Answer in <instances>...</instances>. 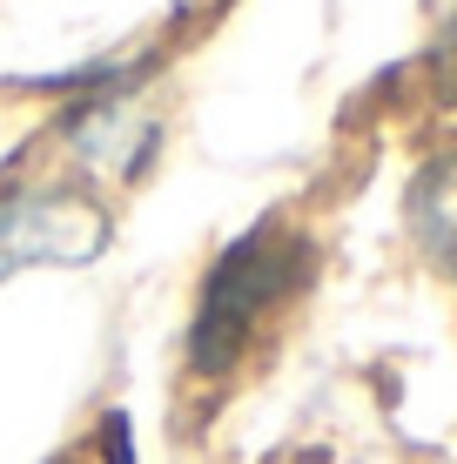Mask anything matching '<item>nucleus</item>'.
Returning a JSON list of instances; mask_svg holds the SVG:
<instances>
[{"label": "nucleus", "instance_id": "obj_1", "mask_svg": "<svg viewBox=\"0 0 457 464\" xmlns=\"http://www.w3.org/2000/svg\"><path fill=\"white\" fill-rule=\"evenodd\" d=\"M296 263H303V249H296L276 222L256 229L249 243H235L223 263H215L209 290H202V316H195V363L202 371H223L235 350L249 343V330L262 324V310L290 290Z\"/></svg>", "mask_w": 457, "mask_h": 464}, {"label": "nucleus", "instance_id": "obj_2", "mask_svg": "<svg viewBox=\"0 0 457 464\" xmlns=\"http://www.w3.org/2000/svg\"><path fill=\"white\" fill-rule=\"evenodd\" d=\"M108 243V209L81 188H21L0 196V283L41 263H88Z\"/></svg>", "mask_w": 457, "mask_h": 464}, {"label": "nucleus", "instance_id": "obj_3", "mask_svg": "<svg viewBox=\"0 0 457 464\" xmlns=\"http://www.w3.org/2000/svg\"><path fill=\"white\" fill-rule=\"evenodd\" d=\"M437 68H444V82L457 94V21H451V34H444V54H437Z\"/></svg>", "mask_w": 457, "mask_h": 464}]
</instances>
